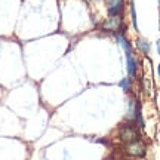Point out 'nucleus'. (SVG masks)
Segmentation results:
<instances>
[{
  "instance_id": "obj_1",
  "label": "nucleus",
  "mask_w": 160,
  "mask_h": 160,
  "mask_svg": "<svg viewBox=\"0 0 160 160\" xmlns=\"http://www.w3.org/2000/svg\"><path fill=\"white\" fill-rule=\"evenodd\" d=\"M119 138L122 141L125 142H133L138 139V131L133 128V126H129V125H125L122 126L119 129Z\"/></svg>"
},
{
  "instance_id": "obj_2",
  "label": "nucleus",
  "mask_w": 160,
  "mask_h": 160,
  "mask_svg": "<svg viewBox=\"0 0 160 160\" xmlns=\"http://www.w3.org/2000/svg\"><path fill=\"white\" fill-rule=\"evenodd\" d=\"M126 153L131 156H135V157H142L145 154V144L142 141H133V142H129L128 147H126Z\"/></svg>"
},
{
  "instance_id": "obj_3",
  "label": "nucleus",
  "mask_w": 160,
  "mask_h": 160,
  "mask_svg": "<svg viewBox=\"0 0 160 160\" xmlns=\"http://www.w3.org/2000/svg\"><path fill=\"white\" fill-rule=\"evenodd\" d=\"M122 25V18L119 15H114V17H110L108 19H105L102 22V30H107V31H117Z\"/></svg>"
},
{
  "instance_id": "obj_4",
  "label": "nucleus",
  "mask_w": 160,
  "mask_h": 160,
  "mask_svg": "<svg viewBox=\"0 0 160 160\" xmlns=\"http://www.w3.org/2000/svg\"><path fill=\"white\" fill-rule=\"evenodd\" d=\"M105 6H107L110 17H114V15H119V12L122 11L123 0H105Z\"/></svg>"
},
{
  "instance_id": "obj_5",
  "label": "nucleus",
  "mask_w": 160,
  "mask_h": 160,
  "mask_svg": "<svg viewBox=\"0 0 160 160\" xmlns=\"http://www.w3.org/2000/svg\"><path fill=\"white\" fill-rule=\"evenodd\" d=\"M138 48L144 52V53H148L150 52V43H147L144 39H139L138 40Z\"/></svg>"
},
{
  "instance_id": "obj_6",
  "label": "nucleus",
  "mask_w": 160,
  "mask_h": 160,
  "mask_svg": "<svg viewBox=\"0 0 160 160\" xmlns=\"http://www.w3.org/2000/svg\"><path fill=\"white\" fill-rule=\"evenodd\" d=\"M120 86H122L123 89H128V88H129V80H128V79L122 80V82H120Z\"/></svg>"
},
{
  "instance_id": "obj_7",
  "label": "nucleus",
  "mask_w": 160,
  "mask_h": 160,
  "mask_svg": "<svg viewBox=\"0 0 160 160\" xmlns=\"http://www.w3.org/2000/svg\"><path fill=\"white\" fill-rule=\"evenodd\" d=\"M132 21H133V25L137 27V15H135V8L132 5Z\"/></svg>"
},
{
  "instance_id": "obj_8",
  "label": "nucleus",
  "mask_w": 160,
  "mask_h": 160,
  "mask_svg": "<svg viewBox=\"0 0 160 160\" xmlns=\"http://www.w3.org/2000/svg\"><path fill=\"white\" fill-rule=\"evenodd\" d=\"M157 51H159V55H160V40L157 42Z\"/></svg>"
},
{
  "instance_id": "obj_9",
  "label": "nucleus",
  "mask_w": 160,
  "mask_h": 160,
  "mask_svg": "<svg viewBox=\"0 0 160 160\" xmlns=\"http://www.w3.org/2000/svg\"><path fill=\"white\" fill-rule=\"evenodd\" d=\"M159 76H160V64H159Z\"/></svg>"
},
{
  "instance_id": "obj_10",
  "label": "nucleus",
  "mask_w": 160,
  "mask_h": 160,
  "mask_svg": "<svg viewBox=\"0 0 160 160\" xmlns=\"http://www.w3.org/2000/svg\"><path fill=\"white\" fill-rule=\"evenodd\" d=\"M88 2H95V0H88Z\"/></svg>"
},
{
  "instance_id": "obj_11",
  "label": "nucleus",
  "mask_w": 160,
  "mask_h": 160,
  "mask_svg": "<svg viewBox=\"0 0 160 160\" xmlns=\"http://www.w3.org/2000/svg\"><path fill=\"white\" fill-rule=\"evenodd\" d=\"M159 28H160V25H159Z\"/></svg>"
},
{
  "instance_id": "obj_12",
  "label": "nucleus",
  "mask_w": 160,
  "mask_h": 160,
  "mask_svg": "<svg viewBox=\"0 0 160 160\" xmlns=\"http://www.w3.org/2000/svg\"><path fill=\"white\" fill-rule=\"evenodd\" d=\"M159 2H160V0H159Z\"/></svg>"
}]
</instances>
